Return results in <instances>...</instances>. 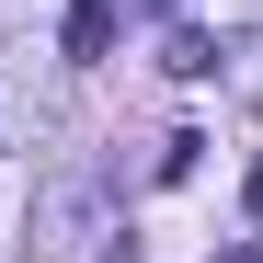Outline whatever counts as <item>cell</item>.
<instances>
[{
    "instance_id": "cell-1",
    "label": "cell",
    "mask_w": 263,
    "mask_h": 263,
    "mask_svg": "<svg viewBox=\"0 0 263 263\" xmlns=\"http://www.w3.org/2000/svg\"><path fill=\"white\" fill-rule=\"evenodd\" d=\"M34 229H46V252H58V263H80V252L103 240V183H46Z\"/></svg>"
},
{
    "instance_id": "cell-2",
    "label": "cell",
    "mask_w": 263,
    "mask_h": 263,
    "mask_svg": "<svg viewBox=\"0 0 263 263\" xmlns=\"http://www.w3.org/2000/svg\"><path fill=\"white\" fill-rule=\"evenodd\" d=\"M115 23H126L115 0H69V34H58V46H69V58H103V46H115Z\"/></svg>"
},
{
    "instance_id": "cell-3",
    "label": "cell",
    "mask_w": 263,
    "mask_h": 263,
    "mask_svg": "<svg viewBox=\"0 0 263 263\" xmlns=\"http://www.w3.org/2000/svg\"><path fill=\"white\" fill-rule=\"evenodd\" d=\"M160 69H172V80H206V69H217V34H195V23H172V46H160Z\"/></svg>"
},
{
    "instance_id": "cell-4",
    "label": "cell",
    "mask_w": 263,
    "mask_h": 263,
    "mask_svg": "<svg viewBox=\"0 0 263 263\" xmlns=\"http://www.w3.org/2000/svg\"><path fill=\"white\" fill-rule=\"evenodd\" d=\"M80 263H138V240H126V229H103V240L80 252Z\"/></svg>"
},
{
    "instance_id": "cell-5",
    "label": "cell",
    "mask_w": 263,
    "mask_h": 263,
    "mask_svg": "<svg viewBox=\"0 0 263 263\" xmlns=\"http://www.w3.org/2000/svg\"><path fill=\"white\" fill-rule=\"evenodd\" d=\"M206 263H263V252H252V240H217V252H206Z\"/></svg>"
},
{
    "instance_id": "cell-6",
    "label": "cell",
    "mask_w": 263,
    "mask_h": 263,
    "mask_svg": "<svg viewBox=\"0 0 263 263\" xmlns=\"http://www.w3.org/2000/svg\"><path fill=\"white\" fill-rule=\"evenodd\" d=\"M240 195H252V217H263V160H252V183H240Z\"/></svg>"
},
{
    "instance_id": "cell-7",
    "label": "cell",
    "mask_w": 263,
    "mask_h": 263,
    "mask_svg": "<svg viewBox=\"0 0 263 263\" xmlns=\"http://www.w3.org/2000/svg\"><path fill=\"white\" fill-rule=\"evenodd\" d=\"M149 12H183V0H149Z\"/></svg>"
}]
</instances>
